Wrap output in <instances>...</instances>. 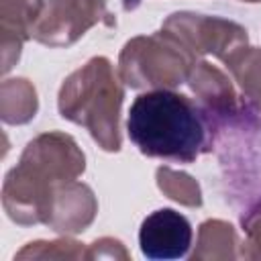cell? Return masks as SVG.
Here are the masks:
<instances>
[{"mask_svg": "<svg viewBox=\"0 0 261 261\" xmlns=\"http://www.w3.org/2000/svg\"><path fill=\"white\" fill-rule=\"evenodd\" d=\"M82 171L84 153L69 135H39L4 179L2 202L8 216L20 224L45 222L53 192Z\"/></svg>", "mask_w": 261, "mask_h": 261, "instance_id": "6da1fadb", "label": "cell"}, {"mask_svg": "<svg viewBox=\"0 0 261 261\" xmlns=\"http://www.w3.org/2000/svg\"><path fill=\"white\" fill-rule=\"evenodd\" d=\"M126 130L143 155L181 163L194 161L206 143V126L196 104L171 90L137 96L128 110Z\"/></svg>", "mask_w": 261, "mask_h": 261, "instance_id": "7a4b0ae2", "label": "cell"}, {"mask_svg": "<svg viewBox=\"0 0 261 261\" xmlns=\"http://www.w3.org/2000/svg\"><path fill=\"white\" fill-rule=\"evenodd\" d=\"M122 88L104 57L90 59L71 73L59 92V112L63 118L84 124L106 151L120 149L118 110Z\"/></svg>", "mask_w": 261, "mask_h": 261, "instance_id": "3957f363", "label": "cell"}, {"mask_svg": "<svg viewBox=\"0 0 261 261\" xmlns=\"http://www.w3.org/2000/svg\"><path fill=\"white\" fill-rule=\"evenodd\" d=\"M192 65L194 53L167 31L137 37L120 53V77L130 88H173L188 77Z\"/></svg>", "mask_w": 261, "mask_h": 261, "instance_id": "277c9868", "label": "cell"}, {"mask_svg": "<svg viewBox=\"0 0 261 261\" xmlns=\"http://www.w3.org/2000/svg\"><path fill=\"white\" fill-rule=\"evenodd\" d=\"M163 31L179 39L192 53H214L224 61L247 45L243 27L216 16L175 12L165 20Z\"/></svg>", "mask_w": 261, "mask_h": 261, "instance_id": "5b68a950", "label": "cell"}, {"mask_svg": "<svg viewBox=\"0 0 261 261\" xmlns=\"http://www.w3.org/2000/svg\"><path fill=\"white\" fill-rule=\"evenodd\" d=\"M104 16H108L104 0H49L33 24L31 37L51 47L71 45Z\"/></svg>", "mask_w": 261, "mask_h": 261, "instance_id": "8992f818", "label": "cell"}, {"mask_svg": "<svg viewBox=\"0 0 261 261\" xmlns=\"http://www.w3.org/2000/svg\"><path fill=\"white\" fill-rule=\"evenodd\" d=\"M139 243L149 259H179L192 245V224L171 208L155 210L143 220Z\"/></svg>", "mask_w": 261, "mask_h": 261, "instance_id": "52a82bcc", "label": "cell"}, {"mask_svg": "<svg viewBox=\"0 0 261 261\" xmlns=\"http://www.w3.org/2000/svg\"><path fill=\"white\" fill-rule=\"evenodd\" d=\"M96 212V200L88 186L77 181H65L61 184L49 202L47 218L45 222L51 224L55 230H84L94 218Z\"/></svg>", "mask_w": 261, "mask_h": 261, "instance_id": "ba28073f", "label": "cell"}, {"mask_svg": "<svg viewBox=\"0 0 261 261\" xmlns=\"http://www.w3.org/2000/svg\"><path fill=\"white\" fill-rule=\"evenodd\" d=\"M43 10V0H2V71L18 59L22 43L31 37L33 24Z\"/></svg>", "mask_w": 261, "mask_h": 261, "instance_id": "9c48e42d", "label": "cell"}, {"mask_svg": "<svg viewBox=\"0 0 261 261\" xmlns=\"http://www.w3.org/2000/svg\"><path fill=\"white\" fill-rule=\"evenodd\" d=\"M0 108L2 120L8 124H24L37 112V92L35 88L22 80H4L0 90Z\"/></svg>", "mask_w": 261, "mask_h": 261, "instance_id": "30bf717a", "label": "cell"}, {"mask_svg": "<svg viewBox=\"0 0 261 261\" xmlns=\"http://www.w3.org/2000/svg\"><path fill=\"white\" fill-rule=\"evenodd\" d=\"M192 90L214 110L230 108L234 102V94L228 80L210 63H198L192 75Z\"/></svg>", "mask_w": 261, "mask_h": 261, "instance_id": "8fae6325", "label": "cell"}, {"mask_svg": "<svg viewBox=\"0 0 261 261\" xmlns=\"http://www.w3.org/2000/svg\"><path fill=\"white\" fill-rule=\"evenodd\" d=\"M224 63L232 69L245 96L255 106L261 108V51L259 49L245 51V47H243L232 57H228Z\"/></svg>", "mask_w": 261, "mask_h": 261, "instance_id": "7c38bea8", "label": "cell"}, {"mask_svg": "<svg viewBox=\"0 0 261 261\" xmlns=\"http://www.w3.org/2000/svg\"><path fill=\"white\" fill-rule=\"evenodd\" d=\"M157 184L175 202H181L186 206H200L202 204L198 184L186 173L173 171L171 167H159L157 169Z\"/></svg>", "mask_w": 261, "mask_h": 261, "instance_id": "4fadbf2b", "label": "cell"}, {"mask_svg": "<svg viewBox=\"0 0 261 261\" xmlns=\"http://www.w3.org/2000/svg\"><path fill=\"white\" fill-rule=\"evenodd\" d=\"M247 2H261V0H247Z\"/></svg>", "mask_w": 261, "mask_h": 261, "instance_id": "5bb4252c", "label": "cell"}]
</instances>
